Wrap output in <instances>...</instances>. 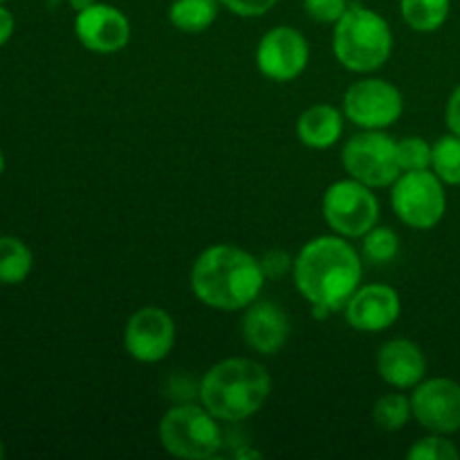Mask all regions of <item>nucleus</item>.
Here are the masks:
<instances>
[{"label":"nucleus","mask_w":460,"mask_h":460,"mask_svg":"<svg viewBox=\"0 0 460 460\" xmlns=\"http://www.w3.org/2000/svg\"><path fill=\"white\" fill-rule=\"evenodd\" d=\"M443 180L431 169L404 171L391 184V207L407 227L427 232L443 220L447 211Z\"/></svg>","instance_id":"0eeeda50"},{"label":"nucleus","mask_w":460,"mask_h":460,"mask_svg":"<svg viewBox=\"0 0 460 460\" xmlns=\"http://www.w3.org/2000/svg\"><path fill=\"white\" fill-rule=\"evenodd\" d=\"M452 0H400L402 21L418 34L438 31L447 22Z\"/></svg>","instance_id":"6ab92c4d"},{"label":"nucleus","mask_w":460,"mask_h":460,"mask_svg":"<svg viewBox=\"0 0 460 460\" xmlns=\"http://www.w3.org/2000/svg\"><path fill=\"white\" fill-rule=\"evenodd\" d=\"M445 121H447L449 133L460 137V85L454 90L452 97H449L447 108H445Z\"/></svg>","instance_id":"c85d7f7f"},{"label":"nucleus","mask_w":460,"mask_h":460,"mask_svg":"<svg viewBox=\"0 0 460 460\" xmlns=\"http://www.w3.org/2000/svg\"><path fill=\"white\" fill-rule=\"evenodd\" d=\"M341 111L350 124L362 130H386L402 117V93L391 81L367 76L349 85Z\"/></svg>","instance_id":"1a4fd4ad"},{"label":"nucleus","mask_w":460,"mask_h":460,"mask_svg":"<svg viewBox=\"0 0 460 460\" xmlns=\"http://www.w3.org/2000/svg\"><path fill=\"white\" fill-rule=\"evenodd\" d=\"M332 54L349 72L371 75L394 54V30L376 9L353 3L335 22Z\"/></svg>","instance_id":"20e7f679"},{"label":"nucleus","mask_w":460,"mask_h":460,"mask_svg":"<svg viewBox=\"0 0 460 460\" xmlns=\"http://www.w3.org/2000/svg\"><path fill=\"white\" fill-rule=\"evenodd\" d=\"M413 418L431 434H456L460 431V385L449 377H431L413 386Z\"/></svg>","instance_id":"f8f14e48"},{"label":"nucleus","mask_w":460,"mask_h":460,"mask_svg":"<svg viewBox=\"0 0 460 460\" xmlns=\"http://www.w3.org/2000/svg\"><path fill=\"white\" fill-rule=\"evenodd\" d=\"M261 265H263V272L268 279H281L286 277L288 272H292V265H295V259L288 256V252L283 250H272L261 259Z\"/></svg>","instance_id":"cd10ccee"},{"label":"nucleus","mask_w":460,"mask_h":460,"mask_svg":"<svg viewBox=\"0 0 460 460\" xmlns=\"http://www.w3.org/2000/svg\"><path fill=\"white\" fill-rule=\"evenodd\" d=\"M400 254V238L389 227H373L362 236V259L373 265H386Z\"/></svg>","instance_id":"5701e85b"},{"label":"nucleus","mask_w":460,"mask_h":460,"mask_svg":"<svg viewBox=\"0 0 460 460\" xmlns=\"http://www.w3.org/2000/svg\"><path fill=\"white\" fill-rule=\"evenodd\" d=\"M272 394L268 368L250 358H227L200 380V404L220 422H243L256 416Z\"/></svg>","instance_id":"7ed1b4c3"},{"label":"nucleus","mask_w":460,"mask_h":460,"mask_svg":"<svg viewBox=\"0 0 460 460\" xmlns=\"http://www.w3.org/2000/svg\"><path fill=\"white\" fill-rule=\"evenodd\" d=\"M162 447L166 454L184 460H205L218 454L223 447V429L218 418L205 407L180 404L162 416L157 427Z\"/></svg>","instance_id":"39448f33"},{"label":"nucleus","mask_w":460,"mask_h":460,"mask_svg":"<svg viewBox=\"0 0 460 460\" xmlns=\"http://www.w3.org/2000/svg\"><path fill=\"white\" fill-rule=\"evenodd\" d=\"M4 456V445H3V440H0V458Z\"/></svg>","instance_id":"473e14b6"},{"label":"nucleus","mask_w":460,"mask_h":460,"mask_svg":"<svg viewBox=\"0 0 460 460\" xmlns=\"http://www.w3.org/2000/svg\"><path fill=\"white\" fill-rule=\"evenodd\" d=\"M243 341L261 355H277L290 337V317L274 301H259L243 310Z\"/></svg>","instance_id":"2eb2a0df"},{"label":"nucleus","mask_w":460,"mask_h":460,"mask_svg":"<svg viewBox=\"0 0 460 460\" xmlns=\"http://www.w3.org/2000/svg\"><path fill=\"white\" fill-rule=\"evenodd\" d=\"M94 3H97V0H70V4L75 12H81V9L90 7V4H94Z\"/></svg>","instance_id":"7c9ffc66"},{"label":"nucleus","mask_w":460,"mask_h":460,"mask_svg":"<svg viewBox=\"0 0 460 460\" xmlns=\"http://www.w3.org/2000/svg\"><path fill=\"white\" fill-rule=\"evenodd\" d=\"M75 34L93 54H117L130 43V21L115 4L94 3L76 12Z\"/></svg>","instance_id":"ddd939ff"},{"label":"nucleus","mask_w":460,"mask_h":460,"mask_svg":"<svg viewBox=\"0 0 460 460\" xmlns=\"http://www.w3.org/2000/svg\"><path fill=\"white\" fill-rule=\"evenodd\" d=\"M364 263L344 236H317L305 243L292 265V279L317 319L344 310L346 301L362 286Z\"/></svg>","instance_id":"f257e3e1"},{"label":"nucleus","mask_w":460,"mask_h":460,"mask_svg":"<svg viewBox=\"0 0 460 460\" xmlns=\"http://www.w3.org/2000/svg\"><path fill=\"white\" fill-rule=\"evenodd\" d=\"M402 313V301L395 288L386 283H367L353 292L344 305V317L359 332L389 331Z\"/></svg>","instance_id":"4468645a"},{"label":"nucleus","mask_w":460,"mask_h":460,"mask_svg":"<svg viewBox=\"0 0 460 460\" xmlns=\"http://www.w3.org/2000/svg\"><path fill=\"white\" fill-rule=\"evenodd\" d=\"M34 254L25 241L16 236H0V286H18L30 277Z\"/></svg>","instance_id":"aec40b11"},{"label":"nucleus","mask_w":460,"mask_h":460,"mask_svg":"<svg viewBox=\"0 0 460 460\" xmlns=\"http://www.w3.org/2000/svg\"><path fill=\"white\" fill-rule=\"evenodd\" d=\"M431 171L445 184L460 187V137L449 133L431 144Z\"/></svg>","instance_id":"4be33fe9"},{"label":"nucleus","mask_w":460,"mask_h":460,"mask_svg":"<svg viewBox=\"0 0 460 460\" xmlns=\"http://www.w3.org/2000/svg\"><path fill=\"white\" fill-rule=\"evenodd\" d=\"M341 164L349 178L371 189H386L400 178L398 139L385 130H362L341 148Z\"/></svg>","instance_id":"423d86ee"},{"label":"nucleus","mask_w":460,"mask_h":460,"mask_svg":"<svg viewBox=\"0 0 460 460\" xmlns=\"http://www.w3.org/2000/svg\"><path fill=\"white\" fill-rule=\"evenodd\" d=\"M398 160L402 173L404 171L431 169V144L418 135L398 139Z\"/></svg>","instance_id":"b1692460"},{"label":"nucleus","mask_w":460,"mask_h":460,"mask_svg":"<svg viewBox=\"0 0 460 460\" xmlns=\"http://www.w3.org/2000/svg\"><path fill=\"white\" fill-rule=\"evenodd\" d=\"M189 281L202 305L220 313H238L259 299L268 277L261 259L243 247L220 243L198 256Z\"/></svg>","instance_id":"f03ea898"},{"label":"nucleus","mask_w":460,"mask_h":460,"mask_svg":"<svg viewBox=\"0 0 460 460\" xmlns=\"http://www.w3.org/2000/svg\"><path fill=\"white\" fill-rule=\"evenodd\" d=\"M13 30H16V21H13L12 12L4 4H0V48L4 43H9V39L13 36Z\"/></svg>","instance_id":"c756f323"},{"label":"nucleus","mask_w":460,"mask_h":460,"mask_svg":"<svg viewBox=\"0 0 460 460\" xmlns=\"http://www.w3.org/2000/svg\"><path fill=\"white\" fill-rule=\"evenodd\" d=\"M349 0H304V9L313 21L335 25L349 9Z\"/></svg>","instance_id":"a878e982"},{"label":"nucleus","mask_w":460,"mask_h":460,"mask_svg":"<svg viewBox=\"0 0 460 460\" xmlns=\"http://www.w3.org/2000/svg\"><path fill=\"white\" fill-rule=\"evenodd\" d=\"M344 111L332 103H314L305 108L296 119V137L304 146L326 151L340 142L344 133Z\"/></svg>","instance_id":"f3484780"},{"label":"nucleus","mask_w":460,"mask_h":460,"mask_svg":"<svg viewBox=\"0 0 460 460\" xmlns=\"http://www.w3.org/2000/svg\"><path fill=\"white\" fill-rule=\"evenodd\" d=\"M277 3L279 0H220V4L238 18L265 16Z\"/></svg>","instance_id":"bb28decb"},{"label":"nucleus","mask_w":460,"mask_h":460,"mask_svg":"<svg viewBox=\"0 0 460 460\" xmlns=\"http://www.w3.org/2000/svg\"><path fill=\"white\" fill-rule=\"evenodd\" d=\"M322 214L332 234L344 238H362L380 220V200L376 189L358 180H337L323 191Z\"/></svg>","instance_id":"6e6552de"},{"label":"nucleus","mask_w":460,"mask_h":460,"mask_svg":"<svg viewBox=\"0 0 460 460\" xmlns=\"http://www.w3.org/2000/svg\"><path fill=\"white\" fill-rule=\"evenodd\" d=\"M178 340V326L164 308L146 305L135 310L124 328V349L135 362L157 364L171 355Z\"/></svg>","instance_id":"9b49d317"},{"label":"nucleus","mask_w":460,"mask_h":460,"mask_svg":"<svg viewBox=\"0 0 460 460\" xmlns=\"http://www.w3.org/2000/svg\"><path fill=\"white\" fill-rule=\"evenodd\" d=\"M413 418L411 411V398L404 394L391 391V394L382 395L376 404H373V420L382 431H400L407 427V422Z\"/></svg>","instance_id":"412c9836"},{"label":"nucleus","mask_w":460,"mask_h":460,"mask_svg":"<svg viewBox=\"0 0 460 460\" xmlns=\"http://www.w3.org/2000/svg\"><path fill=\"white\" fill-rule=\"evenodd\" d=\"M220 0H173L169 7V22L184 34H202L216 22Z\"/></svg>","instance_id":"a211bd4d"},{"label":"nucleus","mask_w":460,"mask_h":460,"mask_svg":"<svg viewBox=\"0 0 460 460\" xmlns=\"http://www.w3.org/2000/svg\"><path fill=\"white\" fill-rule=\"evenodd\" d=\"M308 39L296 27L277 25L261 36L256 45V67L261 75L277 84H288L308 67Z\"/></svg>","instance_id":"9d476101"},{"label":"nucleus","mask_w":460,"mask_h":460,"mask_svg":"<svg viewBox=\"0 0 460 460\" xmlns=\"http://www.w3.org/2000/svg\"><path fill=\"white\" fill-rule=\"evenodd\" d=\"M3 3H7V0H0V4H3Z\"/></svg>","instance_id":"72a5a7b5"},{"label":"nucleus","mask_w":460,"mask_h":460,"mask_svg":"<svg viewBox=\"0 0 460 460\" xmlns=\"http://www.w3.org/2000/svg\"><path fill=\"white\" fill-rule=\"evenodd\" d=\"M409 460H458L460 452L443 434H431L418 440L407 452Z\"/></svg>","instance_id":"393cba45"},{"label":"nucleus","mask_w":460,"mask_h":460,"mask_svg":"<svg viewBox=\"0 0 460 460\" xmlns=\"http://www.w3.org/2000/svg\"><path fill=\"white\" fill-rule=\"evenodd\" d=\"M376 368L386 385L407 391L425 380L427 359L416 341L398 337L382 346L376 359Z\"/></svg>","instance_id":"dca6fc26"},{"label":"nucleus","mask_w":460,"mask_h":460,"mask_svg":"<svg viewBox=\"0 0 460 460\" xmlns=\"http://www.w3.org/2000/svg\"><path fill=\"white\" fill-rule=\"evenodd\" d=\"M3 173H4V155L3 151H0V178H3Z\"/></svg>","instance_id":"2f4dec72"}]
</instances>
